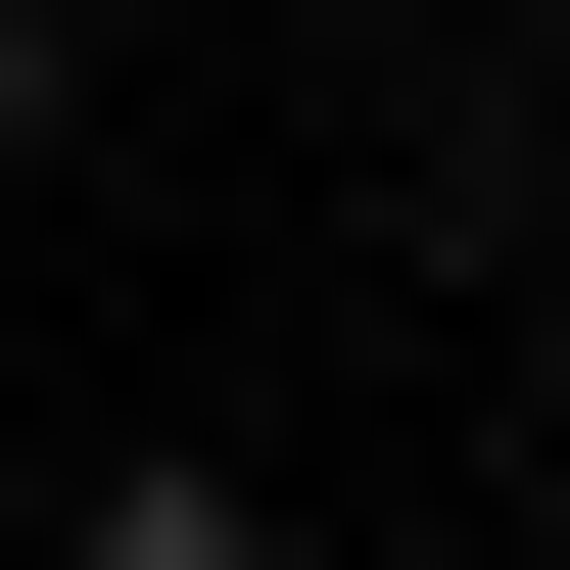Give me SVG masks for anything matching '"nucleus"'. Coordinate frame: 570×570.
<instances>
[{
    "mask_svg": "<svg viewBox=\"0 0 570 570\" xmlns=\"http://www.w3.org/2000/svg\"><path fill=\"white\" fill-rule=\"evenodd\" d=\"M0 142H48V0H0Z\"/></svg>",
    "mask_w": 570,
    "mask_h": 570,
    "instance_id": "obj_1",
    "label": "nucleus"
}]
</instances>
